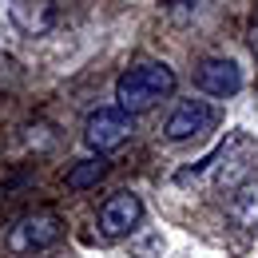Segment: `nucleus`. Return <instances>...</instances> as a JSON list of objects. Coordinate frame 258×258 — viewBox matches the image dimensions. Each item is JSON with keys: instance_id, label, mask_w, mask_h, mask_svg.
Instances as JSON below:
<instances>
[{"instance_id": "nucleus-1", "label": "nucleus", "mask_w": 258, "mask_h": 258, "mask_svg": "<svg viewBox=\"0 0 258 258\" xmlns=\"http://www.w3.org/2000/svg\"><path fill=\"white\" fill-rule=\"evenodd\" d=\"M175 92V72L159 60H139L115 80V99L127 115H139L147 107H155Z\"/></svg>"}, {"instance_id": "nucleus-2", "label": "nucleus", "mask_w": 258, "mask_h": 258, "mask_svg": "<svg viewBox=\"0 0 258 258\" xmlns=\"http://www.w3.org/2000/svg\"><path fill=\"white\" fill-rule=\"evenodd\" d=\"M60 238H64V219L56 211H28V215H20L8 226L4 246L16 258H36L44 250H52Z\"/></svg>"}, {"instance_id": "nucleus-3", "label": "nucleus", "mask_w": 258, "mask_h": 258, "mask_svg": "<svg viewBox=\"0 0 258 258\" xmlns=\"http://www.w3.org/2000/svg\"><path fill=\"white\" fill-rule=\"evenodd\" d=\"M215 127H219V107L215 103H207V99H179L175 111L163 123V135L171 143H187V139H199V135H207Z\"/></svg>"}, {"instance_id": "nucleus-4", "label": "nucleus", "mask_w": 258, "mask_h": 258, "mask_svg": "<svg viewBox=\"0 0 258 258\" xmlns=\"http://www.w3.org/2000/svg\"><path fill=\"white\" fill-rule=\"evenodd\" d=\"M131 131H135V123L123 107H96L84 123V143L103 155V151H115L119 143H127Z\"/></svg>"}, {"instance_id": "nucleus-5", "label": "nucleus", "mask_w": 258, "mask_h": 258, "mask_svg": "<svg viewBox=\"0 0 258 258\" xmlns=\"http://www.w3.org/2000/svg\"><path fill=\"white\" fill-rule=\"evenodd\" d=\"M139 219H143L139 195L119 191L99 207V234H103V238H123V234H131V230L139 226Z\"/></svg>"}, {"instance_id": "nucleus-6", "label": "nucleus", "mask_w": 258, "mask_h": 258, "mask_svg": "<svg viewBox=\"0 0 258 258\" xmlns=\"http://www.w3.org/2000/svg\"><path fill=\"white\" fill-rule=\"evenodd\" d=\"M195 84H199V92H207V96H215V99H230L242 88V68L234 64V60H226V56H211V60L199 64Z\"/></svg>"}, {"instance_id": "nucleus-7", "label": "nucleus", "mask_w": 258, "mask_h": 258, "mask_svg": "<svg viewBox=\"0 0 258 258\" xmlns=\"http://www.w3.org/2000/svg\"><path fill=\"white\" fill-rule=\"evenodd\" d=\"M8 16L24 36H48L56 28V4L52 0H12Z\"/></svg>"}, {"instance_id": "nucleus-8", "label": "nucleus", "mask_w": 258, "mask_h": 258, "mask_svg": "<svg viewBox=\"0 0 258 258\" xmlns=\"http://www.w3.org/2000/svg\"><path fill=\"white\" fill-rule=\"evenodd\" d=\"M230 219L238 226H246V230H254L258 226V183H242L238 191H234V199H230Z\"/></svg>"}, {"instance_id": "nucleus-9", "label": "nucleus", "mask_w": 258, "mask_h": 258, "mask_svg": "<svg viewBox=\"0 0 258 258\" xmlns=\"http://www.w3.org/2000/svg\"><path fill=\"white\" fill-rule=\"evenodd\" d=\"M103 175H107V159H103V155L80 159L72 171H68V191H88V187H96Z\"/></svg>"}, {"instance_id": "nucleus-10", "label": "nucleus", "mask_w": 258, "mask_h": 258, "mask_svg": "<svg viewBox=\"0 0 258 258\" xmlns=\"http://www.w3.org/2000/svg\"><path fill=\"white\" fill-rule=\"evenodd\" d=\"M250 48H254V56H258V24H254V32H250Z\"/></svg>"}]
</instances>
